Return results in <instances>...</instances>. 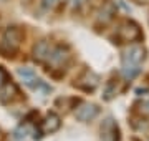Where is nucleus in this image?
<instances>
[{
  "label": "nucleus",
  "mask_w": 149,
  "mask_h": 141,
  "mask_svg": "<svg viewBox=\"0 0 149 141\" xmlns=\"http://www.w3.org/2000/svg\"><path fill=\"white\" fill-rule=\"evenodd\" d=\"M146 58V50L139 45H133L123 52L121 73L126 80H133L141 73V61Z\"/></svg>",
  "instance_id": "obj_1"
},
{
  "label": "nucleus",
  "mask_w": 149,
  "mask_h": 141,
  "mask_svg": "<svg viewBox=\"0 0 149 141\" xmlns=\"http://www.w3.org/2000/svg\"><path fill=\"white\" fill-rule=\"evenodd\" d=\"M22 38H23V33H22L20 28L17 27L7 28L2 40H0V53L7 57V58H12L15 55V52L18 50V47H20Z\"/></svg>",
  "instance_id": "obj_2"
},
{
  "label": "nucleus",
  "mask_w": 149,
  "mask_h": 141,
  "mask_svg": "<svg viewBox=\"0 0 149 141\" xmlns=\"http://www.w3.org/2000/svg\"><path fill=\"white\" fill-rule=\"evenodd\" d=\"M98 114H100V106L95 105V103H81L80 106H78V110H74L76 119H80L83 123L95 119Z\"/></svg>",
  "instance_id": "obj_3"
},
{
  "label": "nucleus",
  "mask_w": 149,
  "mask_h": 141,
  "mask_svg": "<svg viewBox=\"0 0 149 141\" xmlns=\"http://www.w3.org/2000/svg\"><path fill=\"white\" fill-rule=\"evenodd\" d=\"M17 75L20 76V80L23 82V85L28 88H35L37 90L38 85L42 83V80L37 76V73H35V70H32V68H28V66H20L18 70H17Z\"/></svg>",
  "instance_id": "obj_4"
},
{
  "label": "nucleus",
  "mask_w": 149,
  "mask_h": 141,
  "mask_svg": "<svg viewBox=\"0 0 149 141\" xmlns=\"http://www.w3.org/2000/svg\"><path fill=\"white\" fill-rule=\"evenodd\" d=\"M101 138L103 141H119V130L116 121L113 118H106L101 125Z\"/></svg>",
  "instance_id": "obj_5"
},
{
  "label": "nucleus",
  "mask_w": 149,
  "mask_h": 141,
  "mask_svg": "<svg viewBox=\"0 0 149 141\" xmlns=\"http://www.w3.org/2000/svg\"><path fill=\"white\" fill-rule=\"evenodd\" d=\"M119 35L126 42H134V40L141 38V28H139L138 23H134V22H124L119 27Z\"/></svg>",
  "instance_id": "obj_6"
},
{
  "label": "nucleus",
  "mask_w": 149,
  "mask_h": 141,
  "mask_svg": "<svg viewBox=\"0 0 149 141\" xmlns=\"http://www.w3.org/2000/svg\"><path fill=\"white\" fill-rule=\"evenodd\" d=\"M68 60H70V55L66 50H63V47H53L50 55H48L47 61L53 66H63Z\"/></svg>",
  "instance_id": "obj_7"
},
{
  "label": "nucleus",
  "mask_w": 149,
  "mask_h": 141,
  "mask_svg": "<svg viewBox=\"0 0 149 141\" xmlns=\"http://www.w3.org/2000/svg\"><path fill=\"white\" fill-rule=\"evenodd\" d=\"M50 52H52L50 43H48L47 40H42V42H38V43L33 47V58L37 60V61H40V63H43V61L48 60Z\"/></svg>",
  "instance_id": "obj_8"
},
{
  "label": "nucleus",
  "mask_w": 149,
  "mask_h": 141,
  "mask_svg": "<svg viewBox=\"0 0 149 141\" xmlns=\"http://www.w3.org/2000/svg\"><path fill=\"white\" fill-rule=\"evenodd\" d=\"M43 126H45V131L48 133H55L61 126V119L56 113H48L47 114V119L43 121Z\"/></svg>",
  "instance_id": "obj_9"
},
{
  "label": "nucleus",
  "mask_w": 149,
  "mask_h": 141,
  "mask_svg": "<svg viewBox=\"0 0 149 141\" xmlns=\"http://www.w3.org/2000/svg\"><path fill=\"white\" fill-rule=\"evenodd\" d=\"M13 95H17V88L12 83H3L0 87V101L2 103H10Z\"/></svg>",
  "instance_id": "obj_10"
},
{
  "label": "nucleus",
  "mask_w": 149,
  "mask_h": 141,
  "mask_svg": "<svg viewBox=\"0 0 149 141\" xmlns=\"http://www.w3.org/2000/svg\"><path fill=\"white\" fill-rule=\"evenodd\" d=\"M28 133H30V128H28L27 125H25V126L22 125V126H18V128L15 130V133H13V135H15L17 140H25V138L28 136Z\"/></svg>",
  "instance_id": "obj_11"
},
{
  "label": "nucleus",
  "mask_w": 149,
  "mask_h": 141,
  "mask_svg": "<svg viewBox=\"0 0 149 141\" xmlns=\"http://www.w3.org/2000/svg\"><path fill=\"white\" fill-rule=\"evenodd\" d=\"M114 95H116V88H113V85L109 83V85L106 87V90H104V100H108V101H109V100H113V98H114Z\"/></svg>",
  "instance_id": "obj_12"
},
{
  "label": "nucleus",
  "mask_w": 149,
  "mask_h": 141,
  "mask_svg": "<svg viewBox=\"0 0 149 141\" xmlns=\"http://www.w3.org/2000/svg\"><path fill=\"white\" fill-rule=\"evenodd\" d=\"M60 0H43V7L45 8H53V7L58 5Z\"/></svg>",
  "instance_id": "obj_13"
},
{
  "label": "nucleus",
  "mask_w": 149,
  "mask_h": 141,
  "mask_svg": "<svg viewBox=\"0 0 149 141\" xmlns=\"http://www.w3.org/2000/svg\"><path fill=\"white\" fill-rule=\"evenodd\" d=\"M85 2L86 0H71V7H73V8H78V7H81Z\"/></svg>",
  "instance_id": "obj_14"
},
{
  "label": "nucleus",
  "mask_w": 149,
  "mask_h": 141,
  "mask_svg": "<svg viewBox=\"0 0 149 141\" xmlns=\"http://www.w3.org/2000/svg\"><path fill=\"white\" fill-rule=\"evenodd\" d=\"M141 110H143L144 113H149V100H148V101H143V105H141Z\"/></svg>",
  "instance_id": "obj_15"
},
{
  "label": "nucleus",
  "mask_w": 149,
  "mask_h": 141,
  "mask_svg": "<svg viewBox=\"0 0 149 141\" xmlns=\"http://www.w3.org/2000/svg\"><path fill=\"white\" fill-rule=\"evenodd\" d=\"M3 82H5V71L0 68V87L3 85Z\"/></svg>",
  "instance_id": "obj_16"
}]
</instances>
